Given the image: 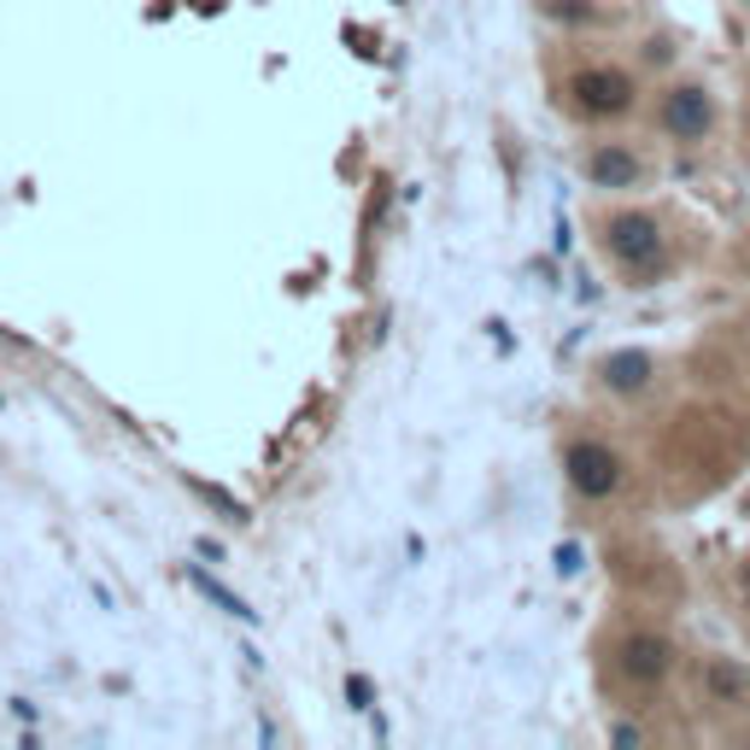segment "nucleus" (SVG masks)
<instances>
[{"mask_svg":"<svg viewBox=\"0 0 750 750\" xmlns=\"http://www.w3.org/2000/svg\"><path fill=\"white\" fill-rule=\"evenodd\" d=\"M580 171H587L592 188H610V194H621V188H639L645 182V159L634 148H621V141H598V148L580 159Z\"/></svg>","mask_w":750,"mask_h":750,"instance_id":"6","label":"nucleus"},{"mask_svg":"<svg viewBox=\"0 0 750 750\" xmlns=\"http://www.w3.org/2000/svg\"><path fill=\"white\" fill-rule=\"evenodd\" d=\"M675 639L662 628H621L616 645H610V669L621 686H634V692H657L662 680L675 675Z\"/></svg>","mask_w":750,"mask_h":750,"instance_id":"3","label":"nucleus"},{"mask_svg":"<svg viewBox=\"0 0 750 750\" xmlns=\"http://www.w3.org/2000/svg\"><path fill=\"white\" fill-rule=\"evenodd\" d=\"M634 100H639V77L628 65H604V59H592V65H575L569 77H562V107H569L575 118H587V123L628 118Z\"/></svg>","mask_w":750,"mask_h":750,"instance_id":"2","label":"nucleus"},{"mask_svg":"<svg viewBox=\"0 0 750 750\" xmlns=\"http://www.w3.org/2000/svg\"><path fill=\"white\" fill-rule=\"evenodd\" d=\"M703 692H710V703L744 710V703H750V675L739 669L733 657H710V662H703Z\"/></svg>","mask_w":750,"mask_h":750,"instance_id":"7","label":"nucleus"},{"mask_svg":"<svg viewBox=\"0 0 750 750\" xmlns=\"http://www.w3.org/2000/svg\"><path fill=\"white\" fill-rule=\"evenodd\" d=\"M562 482L575 487V498L598 505V498L621 493V482H628V464H621V452H616L610 440H592V434H580V440H569V452H562Z\"/></svg>","mask_w":750,"mask_h":750,"instance_id":"4","label":"nucleus"},{"mask_svg":"<svg viewBox=\"0 0 750 750\" xmlns=\"http://www.w3.org/2000/svg\"><path fill=\"white\" fill-rule=\"evenodd\" d=\"M739 598H744V604H750V557H744V562H739Z\"/></svg>","mask_w":750,"mask_h":750,"instance_id":"9","label":"nucleus"},{"mask_svg":"<svg viewBox=\"0 0 750 750\" xmlns=\"http://www.w3.org/2000/svg\"><path fill=\"white\" fill-rule=\"evenodd\" d=\"M657 123L669 141H686V148H698V141H710L716 130V100L703 82H669L662 89V107H657Z\"/></svg>","mask_w":750,"mask_h":750,"instance_id":"5","label":"nucleus"},{"mask_svg":"<svg viewBox=\"0 0 750 750\" xmlns=\"http://www.w3.org/2000/svg\"><path fill=\"white\" fill-rule=\"evenodd\" d=\"M598 382L610 393H645L651 387V358H645V352H610V358L598 364Z\"/></svg>","mask_w":750,"mask_h":750,"instance_id":"8","label":"nucleus"},{"mask_svg":"<svg viewBox=\"0 0 750 750\" xmlns=\"http://www.w3.org/2000/svg\"><path fill=\"white\" fill-rule=\"evenodd\" d=\"M598 246L610 253V264L628 282H651V276H662V264H669V235H662V223L651 212H639V205L604 212L598 217Z\"/></svg>","mask_w":750,"mask_h":750,"instance_id":"1","label":"nucleus"}]
</instances>
